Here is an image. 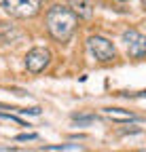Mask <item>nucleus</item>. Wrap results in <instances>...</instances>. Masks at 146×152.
<instances>
[{
    "label": "nucleus",
    "mask_w": 146,
    "mask_h": 152,
    "mask_svg": "<svg viewBox=\"0 0 146 152\" xmlns=\"http://www.w3.org/2000/svg\"><path fill=\"white\" fill-rule=\"evenodd\" d=\"M87 49H89V53L93 55L98 61H102V64L112 61L114 57H117V49H114V45L108 40V38L98 36V34L87 38Z\"/></svg>",
    "instance_id": "obj_3"
},
{
    "label": "nucleus",
    "mask_w": 146,
    "mask_h": 152,
    "mask_svg": "<svg viewBox=\"0 0 146 152\" xmlns=\"http://www.w3.org/2000/svg\"><path fill=\"white\" fill-rule=\"evenodd\" d=\"M123 42L127 45V51H129V55L134 59H142L146 55V38L138 30H134V28L125 30L123 32Z\"/></svg>",
    "instance_id": "obj_5"
},
{
    "label": "nucleus",
    "mask_w": 146,
    "mask_h": 152,
    "mask_svg": "<svg viewBox=\"0 0 146 152\" xmlns=\"http://www.w3.org/2000/svg\"><path fill=\"white\" fill-rule=\"evenodd\" d=\"M53 59V55L49 49L45 47H34L26 53V70L32 72V74H40Z\"/></svg>",
    "instance_id": "obj_4"
},
{
    "label": "nucleus",
    "mask_w": 146,
    "mask_h": 152,
    "mask_svg": "<svg viewBox=\"0 0 146 152\" xmlns=\"http://www.w3.org/2000/svg\"><path fill=\"white\" fill-rule=\"evenodd\" d=\"M47 32L55 42H68L76 32L79 17L66 4H53L47 11Z\"/></svg>",
    "instance_id": "obj_1"
},
{
    "label": "nucleus",
    "mask_w": 146,
    "mask_h": 152,
    "mask_svg": "<svg viewBox=\"0 0 146 152\" xmlns=\"http://www.w3.org/2000/svg\"><path fill=\"white\" fill-rule=\"evenodd\" d=\"M32 140H38L36 133H21V135H15V142H32Z\"/></svg>",
    "instance_id": "obj_10"
},
{
    "label": "nucleus",
    "mask_w": 146,
    "mask_h": 152,
    "mask_svg": "<svg viewBox=\"0 0 146 152\" xmlns=\"http://www.w3.org/2000/svg\"><path fill=\"white\" fill-rule=\"evenodd\" d=\"M72 118L79 121V123H93V121H95L93 114H81V116H79V114H72Z\"/></svg>",
    "instance_id": "obj_9"
},
{
    "label": "nucleus",
    "mask_w": 146,
    "mask_h": 152,
    "mask_svg": "<svg viewBox=\"0 0 146 152\" xmlns=\"http://www.w3.org/2000/svg\"><path fill=\"white\" fill-rule=\"evenodd\" d=\"M74 15L76 17H83V19H91L93 17V7H91L89 0H74Z\"/></svg>",
    "instance_id": "obj_7"
},
{
    "label": "nucleus",
    "mask_w": 146,
    "mask_h": 152,
    "mask_svg": "<svg viewBox=\"0 0 146 152\" xmlns=\"http://www.w3.org/2000/svg\"><path fill=\"white\" fill-rule=\"evenodd\" d=\"M0 7L11 17L32 19L40 13V0H0Z\"/></svg>",
    "instance_id": "obj_2"
},
{
    "label": "nucleus",
    "mask_w": 146,
    "mask_h": 152,
    "mask_svg": "<svg viewBox=\"0 0 146 152\" xmlns=\"http://www.w3.org/2000/svg\"><path fill=\"white\" fill-rule=\"evenodd\" d=\"M119 2H127V0H119Z\"/></svg>",
    "instance_id": "obj_12"
},
{
    "label": "nucleus",
    "mask_w": 146,
    "mask_h": 152,
    "mask_svg": "<svg viewBox=\"0 0 146 152\" xmlns=\"http://www.w3.org/2000/svg\"><path fill=\"white\" fill-rule=\"evenodd\" d=\"M104 114H106V116H110L112 121H125V123H129V121H140V116H136L134 112L123 110V108H104Z\"/></svg>",
    "instance_id": "obj_6"
},
{
    "label": "nucleus",
    "mask_w": 146,
    "mask_h": 152,
    "mask_svg": "<svg viewBox=\"0 0 146 152\" xmlns=\"http://www.w3.org/2000/svg\"><path fill=\"white\" fill-rule=\"evenodd\" d=\"M17 112H21V114H32V116H38V114H40V108H38V106H32V108H17Z\"/></svg>",
    "instance_id": "obj_11"
},
{
    "label": "nucleus",
    "mask_w": 146,
    "mask_h": 152,
    "mask_svg": "<svg viewBox=\"0 0 146 152\" xmlns=\"http://www.w3.org/2000/svg\"><path fill=\"white\" fill-rule=\"evenodd\" d=\"M47 150H81L79 144H62V146H47Z\"/></svg>",
    "instance_id": "obj_8"
}]
</instances>
